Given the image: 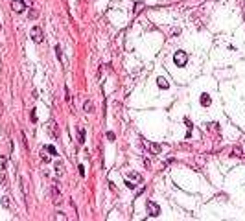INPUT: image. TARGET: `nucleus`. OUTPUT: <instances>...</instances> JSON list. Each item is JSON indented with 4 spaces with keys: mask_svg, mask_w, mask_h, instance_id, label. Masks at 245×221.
I'll use <instances>...</instances> for the list:
<instances>
[{
    "mask_svg": "<svg viewBox=\"0 0 245 221\" xmlns=\"http://www.w3.org/2000/svg\"><path fill=\"white\" fill-rule=\"evenodd\" d=\"M146 210H147V214H150L151 217H157L158 214H161V208H158L157 203H153V201H147L146 203Z\"/></svg>",
    "mask_w": 245,
    "mask_h": 221,
    "instance_id": "7ed1b4c3",
    "label": "nucleus"
},
{
    "mask_svg": "<svg viewBox=\"0 0 245 221\" xmlns=\"http://www.w3.org/2000/svg\"><path fill=\"white\" fill-rule=\"evenodd\" d=\"M0 166H2V170H6V159L4 157H0Z\"/></svg>",
    "mask_w": 245,
    "mask_h": 221,
    "instance_id": "aec40b11",
    "label": "nucleus"
},
{
    "mask_svg": "<svg viewBox=\"0 0 245 221\" xmlns=\"http://www.w3.org/2000/svg\"><path fill=\"white\" fill-rule=\"evenodd\" d=\"M0 183H2V186H7V181H6V177L0 173Z\"/></svg>",
    "mask_w": 245,
    "mask_h": 221,
    "instance_id": "a211bd4d",
    "label": "nucleus"
},
{
    "mask_svg": "<svg viewBox=\"0 0 245 221\" xmlns=\"http://www.w3.org/2000/svg\"><path fill=\"white\" fill-rule=\"evenodd\" d=\"M9 205H11V203H9V197H2V206L9 208Z\"/></svg>",
    "mask_w": 245,
    "mask_h": 221,
    "instance_id": "ddd939ff",
    "label": "nucleus"
},
{
    "mask_svg": "<svg viewBox=\"0 0 245 221\" xmlns=\"http://www.w3.org/2000/svg\"><path fill=\"white\" fill-rule=\"evenodd\" d=\"M11 7H13L15 13H22L24 9H26V4H24V0H13V2H11Z\"/></svg>",
    "mask_w": 245,
    "mask_h": 221,
    "instance_id": "20e7f679",
    "label": "nucleus"
},
{
    "mask_svg": "<svg viewBox=\"0 0 245 221\" xmlns=\"http://www.w3.org/2000/svg\"><path fill=\"white\" fill-rule=\"evenodd\" d=\"M44 149H46V151H50L52 155H54V157H57V149H56L54 146H44Z\"/></svg>",
    "mask_w": 245,
    "mask_h": 221,
    "instance_id": "9b49d317",
    "label": "nucleus"
},
{
    "mask_svg": "<svg viewBox=\"0 0 245 221\" xmlns=\"http://www.w3.org/2000/svg\"><path fill=\"white\" fill-rule=\"evenodd\" d=\"M2 112H4V105H2V101H0V116H2Z\"/></svg>",
    "mask_w": 245,
    "mask_h": 221,
    "instance_id": "b1692460",
    "label": "nucleus"
},
{
    "mask_svg": "<svg viewBox=\"0 0 245 221\" xmlns=\"http://www.w3.org/2000/svg\"><path fill=\"white\" fill-rule=\"evenodd\" d=\"M48 131H50V135L54 136L56 140L59 138V127H57V123H56V122H50V123H48Z\"/></svg>",
    "mask_w": 245,
    "mask_h": 221,
    "instance_id": "423d86ee",
    "label": "nucleus"
},
{
    "mask_svg": "<svg viewBox=\"0 0 245 221\" xmlns=\"http://www.w3.org/2000/svg\"><path fill=\"white\" fill-rule=\"evenodd\" d=\"M203 105H210V98L207 96V94H205V96H203Z\"/></svg>",
    "mask_w": 245,
    "mask_h": 221,
    "instance_id": "6ab92c4d",
    "label": "nucleus"
},
{
    "mask_svg": "<svg viewBox=\"0 0 245 221\" xmlns=\"http://www.w3.org/2000/svg\"><path fill=\"white\" fill-rule=\"evenodd\" d=\"M30 35H31V41H33V43H42V39H44V37H42V30L39 28V26H33V28H31V31H30Z\"/></svg>",
    "mask_w": 245,
    "mask_h": 221,
    "instance_id": "f03ea898",
    "label": "nucleus"
},
{
    "mask_svg": "<svg viewBox=\"0 0 245 221\" xmlns=\"http://www.w3.org/2000/svg\"><path fill=\"white\" fill-rule=\"evenodd\" d=\"M85 112H94V103L90 101V100H87V101H85Z\"/></svg>",
    "mask_w": 245,
    "mask_h": 221,
    "instance_id": "6e6552de",
    "label": "nucleus"
},
{
    "mask_svg": "<svg viewBox=\"0 0 245 221\" xmlns=\"http://www.w3.org/2000/svg\"><path fill=\"white\" fill-rule=\"evenodd\" d=\"M151 151L158 153V151H161V146H158V144H151Z\"/></svg>",
    "mask_w": 245,
    "mask_h": 221,
    "instance_id": "dca6fc26",
    "label": "nucleus"
},
{
    "mask_svg": "<svg viewBox=\"0 0 245 221\" xmlns=\"http://www.w3.org/2000/svg\"><path fill=\"white\" fill-rule=\"evenodd\" d=\"M19 183H20V190H22V195H24V199H26V183H24V179L22 177H19Z\"/></svg>",
    "mask_w": 245,
    "mask_h": 221,
    "instance_id": "9d476101",
    "label": "nucleus"
},
{
    "mask_svg": "<svg viewBox=\"0 0 245 221\" xmlns=\"http://www.w3.org/2000/svg\"><path fill=\"white\" fill-rule=\"evenodd\" d=\"M52 197H54V203H56V205H61V203H63V195H61L59 188H57L56 184L52 186Z\"/></svg>",
    "mask_w": 245,
    "mask_h": 221,
    "instance_id": "39448f33",
    "label": "nucleus"
},
{
    "mask_svg": "<svg viewBox=\"0 0 245 221\" xmlns=\"http://www.w3.org/2000/svg\"><path fill=\"white\" fill-rule=\"evenodd\" d=\"M79 175L85 177V168H83V166H79Z\"/></svg>",
    "mask_w": 245,
    "mask_h": 221,
    "instance_id": "5701e85b",
    "label": "nucleus"
},
{
    "mask_svg": "<svg viewBox=\"0 0 245 221\" xmlns=\"http://www.w3.org/2000/svg\"><path fill=\"white\" fill-rule=\"evenodd\" d=\"M57 219H67V216L65 214H63V212H57V216H56Z\"/></svg>",
    "mask_w": 245,
    "mask_h": 221,
    "instance_id": "4be33fe9",
    "label": "nucleus"
},
{
    "mask_svg": "<svg viewBox=\"0 0 245 221\" xmlns=\"http://www.w3.org/2000/svg\"><path fill=\"white\" fill-rule=\"evenodd\" d=\"M158 87H161V89H168V81L164 78H158Z\"/></svg>",
    "mask_w": 245,
    "mask_h": 221,
    "instance_id": "f8f14e48",
    "label": "nucleus"
},
{
    "mask_svg": "<svg viewBox=\"0 0 245 221\" xmlns=\"http://www.w3.org/2000/svg\"><path fill=\"white\" fill-rule=\"evenodd\" d=\"M24 4H26V6H31V0H24Z\"/></svg>",
    "mask_w": 245,
    "mask_h": 221,
    "instance_id": "393cba45",
    "label": "nucleus"
},
{
    "mask_svg": "<svg viewBox=\"0 0 245 221\" xmlns=\"http://www.w3.org/2000/svg\"><path fill=\"white\" fill-rule=\"evenodd\" d=\"M65 94H67V96H65V100H67V101H72V96H70V90H68V87L65 89Z\"/></svg>",
    "mask_w": 245,
    "mask_h": 221,
    "instance_id": "f3484780",
    "label": "nucleus"
},
{
    "mask_svg": "<svg viewBox=\"0 0 245 221\" xmlns=\"http://www.w3.org/2000/svg\"><path fill=\"white\" fill-rule=\"evenodd\" d=\"M232 155H234V157H243L241 147H240V146H234V147H232Z\"/></svg>",
    "mask_w": 245,
    "mask_h": 221,
    "instance_id": "1a4fd4ad",
    "label": "nucleus"
},
{
    "mask_svg": "<svg viewBox=\"0 0 245 221\" xmlns=\"http://www.w3.org/2000/svg\"><path fill=\"white\" fill-rule=\"evenodd\" d=\"M56 54H57V57H59V61H63V54H61V46H59V44L56 46Z\"/></svg>",
    "mask_w": 245,
    "mask_h": 221,
    "instance_id": "4468645a",
    "label": "nucleus"
},
{
    "mask_svg": "<svg viewBox=\"0 0 245 221\" xmlns=\"http://www.w3.org/2000/svg\"><path fill=\"white\" fill-rule=\"evenodd\" d=\"M173 63H175L177 67H186V63H188V55H186V52H183V50L175 52V55H173Z\"/></svg>",
    "mask_w": 245,
    "mask_h": 221,
    "instance_id": "f257e3e1",
    "label": "nucleus"
},
{
    "mask_svg": "<svg viewBox=\"0 0 245 221\" xmlns=\"http://www.w3.org/2000/svg\"><path fill=\"white\" fill-rule=\"evenodd\" d=\"M37 17V11L35 9H30V18H35Z\"/></svg>",
    "mask_w": 245,
    "mask_h": 221,
    "instance_id": "412c9836",
    "label": "nucleus"
},
{
    "mask_svg": "<svg viewBox=\"0 0 245 221\" xmlns=\"http://www.w3.org/2000/svg\"><path fill=\"white\" fill-rule=\"evenodd\" d=\"M54 168H56V173H57V177H63V173H65V164H63L61 160H57Z\"/></svg>",
    "mask_w": 245,
    "mask_h": 221,
    "instance_id": "0eeeda50",
    "label": "nucleus"
},
{
    "mask_svg": "<svg viewBox=\"0 0 245 221\" xmlns=\"http://www.w3.org/2000/svg\"><path fill=\"white\" fill-rule=\"evenodd\" d=\"M79 142H85V129H79Z\"/></svg>",
    "mask_w": 245,
    "mask_h": 221,
    "instance_id": "2eb2a0df",
    "label": "nucleus"
}]
</instances>
